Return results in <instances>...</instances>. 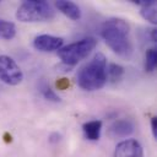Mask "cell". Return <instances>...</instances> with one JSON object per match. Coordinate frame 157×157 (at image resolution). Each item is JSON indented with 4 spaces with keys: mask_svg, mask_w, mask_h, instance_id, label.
I'll use <instances>...</instances> for the list:
<instances>
[{
    "mask_svg": "<svg viewBox=\"0 0 157 157\" xmlns=\"http://www.w3.org/2000/svg\"><path fill=\"white\" fill-rule=\"evenodd\" d=\"M101 36L105 44L119 56L129 58L132 54L129 23L119 17H112L103 22Z\"/></svg>",
    "mask_w": 157,
    "mask_h": 157,
    "instance_id": "6da1fadb",
    "label": "cell"
},
{
    "mask_svg": "<svg viewBox=\"0 0 157 157\" xmlns=\"http://www.w3.org/2000/svg\"><path fill=\"white\" fill-rule=\"evenodd\" d=\"M77 85L85 91L101 90L107 82V59L103 53H97L76 75Z\"/></svg>",
    "mask_w": 157,
    "mask_h": 157,
    "instance_id": "7a4b0ae2",
    "label": "cell"
},
{
    "mask_svg": "<svg viewBox=\"0 0 157 157\" xmlns=\"http://www.w3.org/2000/svg\"><path fill=\"white\" fill-rule=\"evenodd\" d=\"M54 17V9L44 0H26L16 11V18L21 22H44Z\"/></svg>",
    "mask_w": 157,
    "mask_h": 157,
    "instance_id": "3957f363",
    "label": "cell"
},
{
    "mask_svg": "<svg viewBox=\"0 0 157 157\" xmlns=\"http://www.w3.org/2000/svg\"><path fill=\"white\" fill-rule=\"evenodd\" d=\"M97 45V40L93 37L82 38L75 43L61 47L58 50V56L61 60V64L74 67L78 61L83 60Z\"/></svg>",
    "mask_w": 157,
    "mask_h": 157,
    "instance_id": "277c9868",
    "label": "cell"
},
{
    "mask_svg": "<svg viewBox=\"0 0 157 157\" xmlns=\"http://www.w3.org/2000/svg\"><path fill=\"white\" fill-rule=\"evenodd\" d=\"M0 80L10 86H16L23 80L22 70L9 55H0Z\"/></svg>",
    "mask_w": 157,
    "mask_h": 157,
    "instance_id": "5b68a950",
    "label": "cell"
},
{
    "mask_svg": "<svg viewBox=\"0 0 157 157\" xmlns=\"http://www.w3.org/2000/svg\"><path fill=\"white\" fill-rule=\"evenodd\" d=\"M113 157H144V150L137 140L128 139L115 146Z\"/></svg>",
    "mask_w": 157,
    "mask_h": 157,
    "instance_id": "8992f818",
    "label": "cell"
},
{
    "mask_svg": "<svg viewBox=\"0 0 157 157\" xmlns=\"http://www.w3.org/2000/svg\"><path fill=\"white\" fill-rule=\"evenodd\" d=\"M64 44L61 37H55L50 34H39L33 39V47L39 52H54L59 50Z\"/></svg>",
    "mask_w": 157,
    "mask_h": 157,
    "instance_id": "52a82bcc",
    "label": "cell"
},
{
    "mask_svg": "<svg viewBox=\"0 0 157 157\" xmlns=\"http://www.w3.org/2000/svg\"><path fill=\"white\" fill-rule=\"evenodd\" d=\"M135 130V125L130 119H118L108 128V136L110 139H120L131 135Z\"/></svg>",
    "mask_w": 157,
    "mask_h": 157,
    "instance_id": "ba28073f",
    "label": "cell"
},
{
    "mask_svg": "<svg viewBox=\"0 0 157 157\" xmlns=\"http://www.w3.org/2000/svg\"><path fill=\"white\" fill-rule=\"evenodd\" d=\"M55 7L61 12L64 13L66 17L74 20V21H77L81 18V9L78 7L77 4L72 2V1H66V0H58L55 1Z\"/></svg>",
    "mask_w": 157,
    "mask_h": 157,
    "instance_id": "9c48e42d",
    "label": "cell"
},
{
    "mask_svg": "<svg viewBox=\"0 0 157 157\" xmlns=\"http://www.w3.org/2000/svg\"><path fill=\"white\" fill-rule=\"evenodd\" d=\"M135 4L140 5V15L142 16L144 20L148 21L152 25L157 23V10H156V1L155 0H136L134 1Z\"/></svg>",
    "mask_w": 157,
    "mask_h": 157,
    "instance_id": "30bf717a",
    "label": "cell"
},
{
    "mask_svg": "<svg viewBox=\"0 0 157 157\" xmlns=\"http://www.w3.org/2000/svg\"><path fill=\"white\" fill-rule=\"evenodd\" d=\"M82 130H83V134L87 140L97 141L101 137L102 121L101 120H90L82 125Z\"/></svg>",
    "mask_w": 157,
    "mask_h": 157,
    "instance_id": "8fae6325",
    "label": "cell"
},
{
    "mask_svg": "<svg viewBox=\"0 0 157 157\" xmlns=\"http://www.w3.org/2000/svg\"><path fill=\"white\" fill-rule=\"evenodd\" d=\"M16 36V26L13 22L0 18V38L10 40Z\"/></svg>",
    "mask_w": 157,
    "mask_h": 157,
    "instance_id": "7c38bea8",
    "label": "cell"
},
{
    "mask_svg": "<svg viewBox=\"0 0 157 157\" xmlns=\"http://www.w3.org/2000/svg\"><path fill=\"white\" fill-rule=\"evenodd\" d=\"M124 72L125 71H124V67L121 65L112 63L107 67V80H109L113 83L119 82L121 80V77L124 76Z\"/></svg>",
    "mask_w": 157,
    "mask_h": 157,
    "instance_id": "4fadbf2b",
    "label": "cell"
},
{
    "mask_svg": "<svg viewBox=\"0 0 157 157\" xmlns=\"http://www.w3.org/2000/svg\"><path fill=\"white\" fill-rule=\"evenodd\" d=\"M157 65V50L155 48H150L145 54V70L148 72L155 71Z\"/></svg>",
    "mask_w": 157,
    "mask_h": 157,
    "instance_id": "5bb4252c",
    "label": "cell"
},
{
    "mask_svg": "<svg viewBox=\"0 0 157 157\" xmlns=\"http://www.w3.org/2000/svg\"><path fill=\"white\" fill-rule=\"evenodd\" d=\"M38 87H39V91H40L42 96H43L45 99L52 101V102H60V97L45 83V81H40V83H39Z\"/></svg>",
    "mask_w": 157,
    "mask_h": 157,
    "instance_id": "9a60e30c",
    "label": "cell"
},
{
    "mask_svg": "<svg viewBox=\"0 0 157 157\" xmlns=\"http://www.w3.org/2000/svg\"><path fill=\"white\" fill-rule=\"evenodd\" d=\"M56 87H58V90H66L69 87V81L66 78H60L56 82Z\"/></svg>",
    "mask_w": 157,
    "mask_h": 157,
    "instance_id": "2e32d148",
    "label": "cell"
},
{
    "mask_svg": "<svg viewBox=\"0 0 157 157\" xmlns=\"http://www.w3.org/2000/svg\"><path fill=\"white\" fill-rule=\"evenodd\" d=\"M151 130L155 139H157V118H151Z\"/></svg>",
    "mask_w": 157,
    "mask_h": 157,
    "instance_id": "e0dca14e",
    "label": "cell"
},
{
    "mask_svg": "<svg viewBox=\"0 0 157 157\" xmlns=\"http://www.w3.org/2000/svg\"><path fill=\"white\" fill-rule=\"evenodd\" d=\"M60 134H58V132H53V134H50V136L48 137V141L50 142V144H56V142H59L60 141Z\"/></svg>",
    "mask_w": 157,
    "mask_h": 157,
    "instance_id": "ac0fdd59",
    "label": "cell"
},
{
    "mask_svg": "<svg viewBox=\"0 0 157 157\" xmlns=\"http://www.w3.org/2000/svg\"><path fill=\"white\" fill-rule=\"evenodd\" d=\"M150 36H151V40L152 42H156L157 40V29H151Z\"/></svg>",
    "mask_w": 157,
    "mask_h": 157,
    "instance_id": "d6986e66",
    "label": "cell"
}]
</instances>
